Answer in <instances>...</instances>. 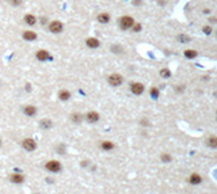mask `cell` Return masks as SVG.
Returning a JSON list of instances; mask_svg holds the SVG:
<instances>
[{"mask_svg":"<svg viewBox=\"0 0 217 194\" xmlns=\"http://www.w3.org/2000/svg\"><path fill=\"white\" fill-rule=\"evenodd\" d=\"M197 56V52L196 50H185V57H187V58H194V57Z\"/></svg>","mask_w":217,"mask_h":194,"instance_id":"obj_23","label":"cell"},{"mask_svg":"<svg viewBox=\"0 0 217 194\" xmlns=\"http://www.w3.org/2000/svg\"><path fill=\"white\" fill-rule=\"evenodd\" d=\"M160 76L164 77V79H168V77L171 76V71L170 69H167V68H163L160 71Z\"/></svg>","mask_w":217,"mask_h":194,"instance_id":"obj_20","label":"cell"},{"mask_svg":"<svg viewBox=\"0 0 217 194\" xmlns=\"http://www.w3.org/2000/svg\"><path fill=\"white\" fill-rule=\"evenodd\" d=\"M107 83L111 87H119L122 83H124V77L119 73H111L107 76Z\"/></svg>","mask_w":217,"mask_h":194,"instance_id":"obj_4","label":"cell"},{"mask_svg":"<svg viewBox=\"0 0 217 194\" xmlns=\"http://www.w3.org/2000/svg\"><path fill=\"white\" fill-rule=\"evenodd\" d=\"M48 29H49V31L52 34H61L62 30H64V23L61 21H58V19H54V21L49 23Z\"/></svg>","mask_w":217,"mask_h":194,"instance_id":"obj_2","label":"cell"},{"mask_svg":"<svg viewBox=\"0 0 217 194\" xmlns=\"http://www.w3.org/2000/svg\"><path fill=\"white\" fill-rule=\"evenodd\" d=\"M23 22L29 26H34L37 23V16L34 14H26L23 16Z\"/></svg>","mask_w":217,"mask_h":194,"instance_id":"obj_15","label":"cell"},{"mask_svg":"<svg viewBox=\"0 0 217 194\" xmlns=\"http://www.w3.org/2000/svg\"><path fill=\"white\" fill-rule=\"evenodd\" d=\"M132 30H133V33H139V31L141 30V25H140V23H136V22H135V25L132 26Z\"/></svg>","mask_w":217,"mask_h":194,"instance_id":"obj_27","label":"cell"},{"mask_svg":"<svg viewBox=\"0 0 217 194\" xmlns=\"http://www.w3.org/2000/svg\"><path fill=\"white\" fill-rule=\"evenodd\" d=\"M84 119H86L88 124H96L99 119H100V115H99L98 111H95V110H90V111L86 113Z\"/></svg>","mask_w":217,"mask_h":194,"instance_id":"obj_7","label":"cell"},{"mask_svg":"<svg viewBox=\"0 0 217 194\" xmlns=\"http://www.w3.org/2000/svg\"><path fill=\"white\" fill-rule=\"evenodd\" d=\"M111 52H113V53H115V54H121V53L124 52V49H122L119 45H113V46H111Z\"/></svg>","mask_w":217,"mask_h":194,"instance_id":"obj_21","label":"cell"},{"mask_svg":"<svg viewBox=\"0 0 217 194\" xmlns=\"http://www.w3.org/2000/svg\"><path fill=\"white\" fill-rule=\"evenodd\" d=\"M100 148L103 149L104 152H108V151H113V149L115 148V145H114L113 141H108V140H103V141H100Z\"/></svg>","mask_w":217,"mask_h":194,"instance_id":"obj_14","label":"cell"},{"mask_svg":"<svg viewBox=\"0 0 217 194\" xmlns=\"http://www.w3.org/2000/svg\"><path fill=\"white\" fill-rule=\"evenodd\" d=\"M190 183H193V185L201 183V177H200L198 174H191V177H190Z\"/></svg>","mask_w":217,"mask_h":194,"instance_id":"obj_19","label":"cell"},{"mask_svg":"<svg viewBox=\"0 0 217 194\" xmlns=\"http://www.w3.org/2000/svg\"><path fill=\"white\" fill-rule=\"evenodd\" d=\"M133 25H135V19H133V16H130V15H124L118 19V26L121 30H125V31L130 30Z\"/></svg>","mask_w":217,"mask_h":194,"instance_id":"obj_1","label":"cell"},{"mask_svg":"<svg viewBox=\"0 0 217 194\" xmlns=\"http://www.w3.org/2000/svg\"><path fill=\"white\" fill-rule=\"evenodd\" d=\"M208 145L212 148H217V137H210L208 140Z\"/></svg>","mask_w":217,"mask_h":194,"instance_id":"obj_22","label":"cell"},{"mask_svg":"<svg viewBox=\"0 0 217 194\" xmlns=\"http://www.w3.org/2000/svg\"><path fill=\"white\" fill-rule=\"evenodd\" d=\"M35 58L38 60V61H49V60H52V54H50V52L46 50V49H40V50L35 52Z\"/></svg>","mask_w":217,"mask_h":194,"instance_id":"obj_5","label":"cell"},{"mask_svg":"<svg viewBox=\"0 0 217 194\" xmlns=\"http://www.w3.org/2000/svg\"><path fill=\"white\" fill-rule=\"evenodd\" d=\"M22 147H23V149L26 152H33V151L37 149V141L34 138H25L22 141Z\"/></svg>","mask_w":217,"mask_h":194,"instance_id":"obj_6","label":"cell"},{"mask_svg":"<svg viewBox=\"0 0 217 194\" xmlns=\"http://www.w3.org/2000/svg\"><path fill=\"white\" fill-rule=\"evenodd\" d=\"M69 98H71V92L68 91V90H60L58 91V99L60 101L67 102V101H69Z\"/></svg>","mask_w":217,"mask_h":194,"instance_id":"obj_16","label":"cell"},{"mask_svg":"<svg viewBox=\"0 0 217 194\" xmlns=\"http://www.w3.org/2000/svg\"><path fill=\"white\" fill-rule=\"evenodd\" d=\"M86 46L90 48V49H98L100 46V41H99L96 37H88L86 40Z\"/></svg>","mask_w":217,"mask_h":194,"instance_id":"obj_10","label":"cell"},{"mask_svg":"<svg viewBox=\"0 0 217 194\" xmlns=\"http://www.w3.org/2000/svg\"><path fill=\"white\" fill-rule=\"evenodd\" d=\"M10 181L12 182L14 185H22L25 181H26V178H25V175L23 174H19V173H12L10 175Z\"/></svg>","mask_w":217,"mask_h":194,"instance_id":"obj_9","label":"cell"},{"mask_svg":"<svg viewBox=\"0 0 217 194\" xmlns=\"http://www.w3.org/2000/svg\"><path fill=\"white\" fill-rule=\"evenodd\" d=\"M23 113L26 114L27 117H34L37 114V107L34 105H27V106L23 107Z\"/></svg>","mask_w":217,"mask_h":194,"instance_id":"obj_13","label":"cell"},{"mask_svg":"<svg viewBox=\"0 0 217 194\" xmlns=\"http://www.w3.org/2000/svg\"><path fill=\"white\" fill-rule=\"evenodd\" d=\"M40 126H41L44 130H48V129H50L53 126V122L49 118H44V119H41V122H40Z\"/></svg>","mask_w":217,"mask_h":194,"instance_id":"obj_17","label":"cell"},{"mask_svg":"<svg viewBox=\"0 0 217 194\" xmlns=\"http://www.w3.org/2000/svg\"><path fill=\"white\" fill-rule=\"evenodd\" d=\"M83 114H80V113H72L71 114V121L75 124H79V122H82L83 121Z\"/></svg>","mask_w":217,"mask_h":194,"instance_id":"obj_18","label":"cell"},{"mask_svg":"<svg viewBox=\"0 0 217 194\" xmlns=\"http://www.w3.org/2000/svg\"><path fill=\"white\" fill-rule=\"evenodd\" d=\"M179 40H181V41H189V37H185V36H181V37H179Z\"/></svg>","mask_w":217,"mask_h":194,"instance_id":"obj_29","label":"cell"},{"mask_svg":"<svg viewBox=\"0 0 217 194\" xmlns=\"http://www.w3.org/2000/svg\"><path fill=\"white\" fill-rule=\"evenodd\" d=\"M149 92H151V97L153 98V99H157V98H159V90H157L156 87H152Z\"/></svg>","mask_w":217,"mask_h":194,"instance_id":"obj_24","label":"cell"},{"mask_svg":"<svg viewBox=\"0 0 217 194\" xmlns=\"http://www.w3.org/2000/svg\"><path fill=\"white\" fill-rule=\"evenodd\" d=\"M0 145H1V138H0Z\"/></svg>","mask_w":217,"mask_h":194,"instance_id":"obj_30","label":"cell"},{"mask_svg":"<svg viewBox=\"0 0 217 194\" xmlns=\"http://www.w3.org/2000/svg\"><path fill=\"white\" fill-rule=\"evenodd\" d=\"M8 3L11 5H14V7H18V5H22L23 0H8Z\"/></svg>","mask_w":217,"mask_h":194,"instance_id":"obj_25","label":"cell"},{"mask_svg":"<svg viewBox=\"0 0 217 194\" xmlns=\"http://www.w3.org/2000/svg\"><path fill=\"white\" fill-rule=\"evenodd\" d=\"M210 31H212V29H210L209 26H205V27H204V33H206V34H210Z\"/></svg>","mask_w":217,"mask_h":194,"instance_id":"obj_28","label":"cell"},{"mask_svg":"<svg viewBox=\"0 0 217 194\" xmlns=\"http://www.w3.org/2000/svg\"><path fill=\"white\" fill-rule=\"evenodd\" d=\"M45 168L49 171V173H53V174H57L60 173L62 170V166L58 160H49L45 163Z\"/></svg>","mask_w":217,"mask_h":194,"instance_id":"obj_3","label":"cell"},{"mask_svg":"<svg viewBox=\"0 0 217 194\" xmlns=\"http://www.w3.org/2000/svg\"><path fill=\"white\" fill-rule=\"evenodd\" d=\"M161 160H163L164 163H170V162H171V156L168 155V153H163V155H161Z\"/></svg>","mask_w":217,"mask_h":194,"instance_id":"obj_26","label":"cell"},{"mask_svg":"<svg viewBox=\"0 0 217 194\" xmlns=\"http://www.w3.org/2000/svg\"><path fill=\"white\" fill-rule=\"evenodd\" d=\"M96 21L100 23V25H107L108 22L111 21V16L108 12H100L96 15Z\"/></svg>","mask_w":217,"mask_h":194,"instance_id":"obj_12","label":"cell"},{"mask_svg":"<svg viewBox=\"0 0 217 194\" xmlns=\"http://www.w3.org/2000/svg\"><path fill=\"white\" fill-rule=\"evenodd\" d=\"M130 91L133 92L135 95H141L144 92V84L139 82H135L130 84Z\"/></svg>","mask_w":217,"mask_h":194,"instance_id":"obj_11","label":"cell"},{"mask_svg":"<svg viewBox=\"0 0 217 194\" xmlns=\"http://www.w3.org/2000/svg\"><path fill=\"white\" fill-rule=\"evenodd\" d=\"M22 38H23L25 41L33 42V41H37L38 34H37L35 31H33V30H25V31H22Z\"/></svg>","mask_w":217,"mask_h":194,"instance_id":"obj_8","label":"cell"}]
</instances>
